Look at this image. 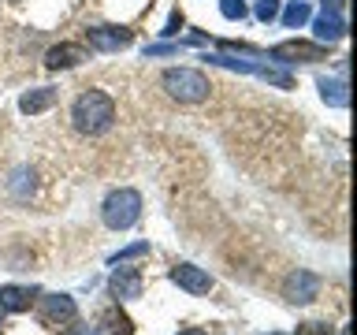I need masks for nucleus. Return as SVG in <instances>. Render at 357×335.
<instances>
[{"label": "nucleus", "instance_id": "obj_6", "mask_svg": "<svg viewBox=\"0 0 357 335\" xmlns=\"http://www.w3.org/2000/svg\"><path fill=\"white\" fill-rule=\"evenodd\" d=\"M320 295V279L305 272V268H298V272H290L287 276V283H283V298L290 302V306H305V302H312Z\"/></svg>", "mask_w": 357, "mask_h": 335}, {"label": "nucleus", "instance_id": "obj_19", "mask_svg": "<svg viewBox=\"0 0 357 335\" xmlns=\"http://www.w3.org/2000/svg\"><path fill=\"white\" fill-rule=\"evenodd\" d=\"M220 11H223V19H238V22H242L245 15H250L242 0H220Z\"/></svg>", "mask_w": 357, "mask_h": 335}, {"label": "nucleus", "instance_id": "obj_17", "mask_svg": "<svg viewBox=\"0 0 357 335\" xmlns=\"http://www.w3.org/2000/svg\"><path fill=\"white\" fill-rule=\"evenodd\" d=\"M320 97L328 100V105H339V108L350 105V94H346V86H342V82H328V78H320Z\"/></svg>", "mask_w": 357, "mask_h": 335}, {"label": "nucleus", "instance_id": "obj_21", "mask_svg": "<svg viewBox=\"0 0 357 335\" xmlns=\"http://www.w3.org/2000/svg\"><path fill=\"white\" fill-rule=\"evenodd\" d=\"M294 335H331V328H328V324H320V320H309V324H298Z\"/></svg>", "mask_w": 357, "mask_h": 335}, {"label": "nucleus", "instance_id": "obj_1", "mask_svg": "<svg viewBox=\"0 0 357 335\" xmlns=\"http://www.w3.org/2000/svg\"><path fill=\"white\" fill-rule=\"evenodd\" d=\"M71 119L78 134H105L112 127V119H116V100L105 89H86L71 105Z\"/></svg>", "mask_w": 357, "mask_h": 335}, {"label": "nucleus", "instance_id": "obj_18", "mask_svg": "<svg viewBox=\"0 0 357 335\" xmlns=\"http://www.w3.org/2000/svg\"><path fill=\"white\" fill-rule=\"evenodd\" d=\"M142 253H149V242H134V246H127V250H119L116 257H112V265H127V261H134V257H142Z\"/></svg>", "mask_w": 357, "mask_h": 335}, {"label": "nucleus", "instance_id": "obj_15", "mask_svg": "<svg viewBox=\"0 0 357 335\" xmlns=\"http://www.w3.org/2000/svg\"><path fill=\"white\" fill-rule=\"evenodd\" d=\"M112 295H119V298H138L142 295V279L134 268H119L116 276H112Z\"/></svg>", "mask_w": 357, "mask_h": 335}, {"label": "nucleus", "instance_id": "obj_8", "mask_svg": "<svg viewBox=\"0 0 357 335\" xmlns=\"http://www.w3.org/2000/svg\"><path fill=\"white\" fill-rule=\"evenodd\" d=\"M172 283H178L183 290H190V295H208V290H212V276L205 272V268L183 261V265L172 268Z\"/></svg>", "mask_w": 357, "mask_h": 335}, {"label": "nucleus", "instance_id": "obj_20", "mask_svg": "<svg viewBox=\"0 0 357 335\" xmlns=\"http://www.w3.org/2000/svg\"><path fill=\"white\" fill-rule=\"evenodd\" d=\"M279 15V0H257V19L261 22H272Z\"/></svg>", "mask_w": 357, "mask_h": 335}, {"label": "nucleus", "instance_id": "obj_11", "mask_svg": "<svg viewBox=\"0 0 357 335\" xmlns=\"http://www.w3.org/2000/svg\"><path fill=\"white\" fill-rule=\"evenodd\" d=\"M33 302H38V287H15V283L0 287V309L8 313H26Z\"/></svg>", "mask_w": 357, "mask_h": 335}, {"label": "nucleus", "instance_id": "obj_4", "mask_svg": "<svg viewBox=\"0 0 357 335\" xmlns=\"http://www.w3.org/2000/svg\"><path fill=\"white\" fill-rule=\"evenodd\" d=\"M205 60H212L216 67H227V71H242V75H257V78H264V82H272V86H283L290 89L294 86V78H290L287 71H275V67H268V64H253V60H231V56H205Z\"/></svg>", "mask_w": 357, "mask_h": 335}, {"label": "nucleus", "instance_id": "obj_5", "mask_svg": "<svg viewBox=\"0 0 357 335\" xmlns=\"http://www.w3.org/2000/svg\"><path fill=\"white\" fill-rule=\"evenodd\" d=\"M275 60H283V64H317V60H328V49H324L320 41H279L275 49H272Z\"/></svg>", "mask_w": 357, "mask_h": 335}, {"label": "nucleus", "instance_id": "obj_16", "mask_svg": "<svg viewBox=\"0 0 357 335\" xmlns=\"http://www.w3.org/2000/svg\"><path fill=\"white\" fill-rule=\"evenodd\" d=\"M309 15H312V8H309V0H290V4L283 8V27H305L309 22Z\"/></svg>", "mask_w": 357, "mask_h": 335}, {"label": "nucleus", "instance_id": "obj_10", "mask_svg": "<svg viewBox=\"0 0 357 335\" xmlns=\"http://www.w3.org/2000/svg\"><path fill=\"white\" fill-rule=\"evenodd\" d=\"M86 60V49L75 41H63V45H52L49 52H45V67H52V71H60V67H78Z\"/></svg>", "mask_w": 357, "mask_h": 335}, {"label": "nucleus", "instance_id": "obj_26", "mask_svg": "<svg viewBox=\"0 0 357 335\" xmlns=\"http://www.w3.org/2000/svg\"><path fill=\"white\" fill-rule=\"evenodd\" d=\"M71 335H82V332H71Z\"/></svg>", "mask_w": 357, "mask_h": 335}, {"label": "nucleus", "instance_id": "obj_25", "mask_svg": "<svg viewBox=\"0 0 357 335\" xmlns=\"http://www.w3.org/2000/svg\"><path fill=\"white\" fill-rule=\"evenodd\" d=\"M178 335H205V332H201V328H183Z\"/></svg>", "mask_w": 357, "mask_h": 335}, {"label": "nucleus", "instance_id": "obj_9", "mask_svg": "<svg viewBox=\"0 0 357 335\" xmlns=\"http://www.w3.org/2000/svg\"><path fill=\"white\" fill-rule=\"evenodd\" d=\"M75 317H78L75 298H67V295L41 298V320H45V324H71Z\"/></svg>", "mask_w": 357, "mask_h": 335}, {"label": "nucleus", "instance_id": "obj_7", "mask_svg": "<svg viewBox=\"0 0 357 335\" xmlns=\"http://www.w3.org/2000/svg\"><path fill=\"white\" fill-rule=\"evenodd\" d=\"M86 38H89V49L116 52V49H127L134 41V34L127 27H93V30H86Z\"/></svg>", "mask_w": 357, "mask_h": 335}, {"label": "nucleus", "instance_id": "obj_24", "mask_svg": "<svg viewBox=\"0 0 357 335\" xmlns=\"http://www.w3.org/2000/svg\"><path fill=\"white\" fill-rule=\"evenodd\" d=\"M324 11H339L342 15V0H324Z\"/></svg>", "mask_w": 357, "mask_h": 335}, {"label": "nucleus", "instance_id": "obj_3", "mask_svg": "<svg viewBox=\"0 0 357 335\" xmlns=\"http://www.w3.org/2000/svg\"><path fill=\"white\" fill-rule=\"evenodd\" d=\"M164 89H167V97H175V100H183V105H197V100H205L208 97V78L194 71V67H167L164 71Z\"/></svg>", "mask_w": 357, "mask_h": 335}, {"label": "nucleus", "instance_id": "obj_12", "mask_svg": "<svg viewBox=\"0 0 357 335\" xmlns=\"http://www.w3.org/2000/svg\"><path fill=\"white\" fill-rule=\"evenodd\" d=\"M97 335H134V320L119 306H112L105 317L97 320Z\"/></svg>", "mask_w": 357, "mask_h": 335}, {"label": "nucleus", "instance_id": "obj_23", "mask_svg": "<svg viewBox=\"0 0 357 335\" xmlns=\"http://www.w3.org/2000/svg\"><path fill=\"white\" fill-rule=\"evenodd\" d=\"M178 45H149V49H145V56H167V52H175Z\"/></svg>", "mask_w": 357, "mask_h": 335}, {"label": "nucleus", "instance_id": "obj_22", "mask_svg": "<svg viewBox=\"0 0 357 335\" xmlns=\"http://www.w3.org/2000/svg\"><path fill=\"white\" fill-rule=\"evenodd\" d=\"M178 30H183V11H172V15H167V27L160 34H164V38H175Z\"/></svg>", "mask_w": 357, "mask_h": 335}, {"label": "nucleus", "instance_id": "obj_2", "mask_svg": "<svg viewBox=\"0 0 357 335\" xmlns=\"http://www.w3.org/2000/svg\"><path fill=\"white\" fill-rule=\"evenodd\" d=\"M138 216H142V194H138V190H130V186L112 190V194L105 198V205H100V220H105L112 231L134 228Z\"/></svg>", "mask_w": 357, "mask_h": 335}, {"label": "nucleus", "instance_id": "obj_13", "mask_svg": "<svg viewBox=\"0 0 357 335\" xmlns=\"http://www.w3.org/2000/svg\"><path fill=\"white\" fill-rule=\"evenodd\" d=\"M312 30H317L320 45H324V41H342V38H346V22H342L339 11H324V15L312 22Z\"/></svg>", "mask_w": 357, "mask_h": 335}, {"label": "nucleus", "instance_id": "obj_14", "mask_svg": "<svg viewBox=\"0 0 357 335\" xmlns=\"http://www.w3.org/2000/svg\"><path fill=\"white\" fill-rule=\"evenodd\" d=\"M52 105H56V89H49V86L30 89V94H22V97H19V108L26 112V116H38V112L52 108Z\"/></svg>", "mask_w": 357, "mask_h": 335}]
</instances>
